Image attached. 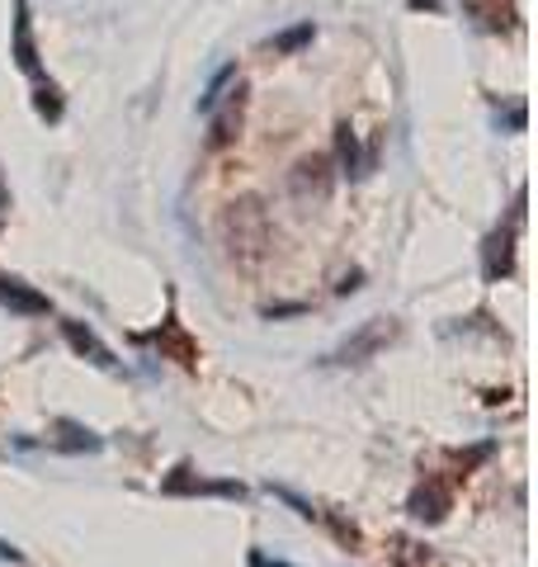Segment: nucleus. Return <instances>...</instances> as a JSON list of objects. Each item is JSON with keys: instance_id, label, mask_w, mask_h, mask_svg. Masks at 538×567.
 Returning a JSON list of instances; mask_svg holds the SVG:
<instances>
[{"instance_id": "obj_14", "label": "nucleus", "mask_w": 538, "mask_h": 567, "mask_svg": "<svg viewBox=\"0 0 538 567\" xmlns=\"http://www.w3.org/2000/svg\"><path fill=\"white\" fill-rule=\"evenodd\" d=\"M335 156H340V175H350V181L364 175V156H359V137H354L350 123L335 128Z\"/></svg>"}, {"instance_id": "obj_12", "label": "nucleus", "mask_w": 538, "mask_h": 567, "mask_svg": "<svg viewBox=\"0 0 538 567\" xmlns=\"http://www.w3.org/2000/svg\"><path fill=\"white\" fill-rule=\"evenodd\" d=\"M0 303L14 308V312H29V317H39V312L52 308V303H48V293L29 289V284H24V279H14V275H0Z\"/></svg>"}, {"instance_id": "obj_19", "label": "nucleus", "mask_w": 538, "mask_h": 567, "mask_svg": "<svg viewBox=\"0 0 538 567\" xmlns=\"http://www.w3.org/2000/svg\"><path fill=\"white\" fill-rule=\"evenodd\" d=\"M298 312H308V303H279V308H265L269 322H275V317H298Z\"/></svg>"}, {"instance_id": "obj_18", "label": "nucleus", "mask_w": 538, "mask_h": 567, "mask_svg": "<svg viewBox=\"0 0 538 567\" xmlns=\"http://www.w3.org/2000/svg\"><path fill=\"white\" fill-rule=\"evenodd\" d=\"M496 123H506L510 133H525V104H510L506 114H496Z\"/></svg>"}, {"instance_id": "obj_23", "label": "nucleus", "mask_w": 538, "mask_h": 567, "mask_svg": "<svg viewBox=\"0 0 538 567\" xmlns=\"http://www.w3.org/2000/svg\"><path fill=\"white\" fill-rule=\"evenodd\" d=\"M10 208V189H6V181H0V213Z\"/></svg>"}, {"instance_id": "obj_24", "label": "nucleus", "mask_w": 538, "mask_h": 567, "mask_svg": "<svg viewBox=\"0 0 538 567\" xmlns=\"http://www.w3.org/2000/svg\"><path fill=\"white\" fill-rule=\"evenodd\" d=\"M0 558H14V563H20V554H14V548H10V544H0Z\"/></svg>"}, {"instance_id": "obj_8", "label": "nucleus", "mask_w": 538, "mask_h": 567, "mask_svg": "<svg viewBox=\"0 0 538 567\" xmlns=\"http://www.w3.org/2000/svg\"><path fill=\"white\" fill-rule=\"evenodd\" d=\"M62 336H66V346L81 354V360H90L95 369H118V360H114V350L100 341L95 331H90L85 322H62Z\"/></svg>"}, {"instance_id": "obj_6", "label": "nucleus", "mask_w": 538, "mask_h": 567, "mask_svg": "<svg viewBox=\"0 0 538 567\" xmlns=\"http://www.w3.org/2000/svg\"><path fill=\"white\" fill-rule=\"evenodd\" d=\"M161 492L166 496H246L241 483H204V477H194L189 464H179L166 483H161Z\"/></svg>"}, {"instance_id": "obj_22", "label": "nucleus", "mask_w": 538, "mask_h": 567, "mask_svg": "<svg viewBox=\"0 0 538 567\" xmlns=\"http://www.w3.org/2000/svg\"><path fill=\"white\" fill-rule=\"evenodd\" d=\"M411 10H439V0H406Z\"/></svg>"}, {"instance_id": "obj_13", "label": "nucleus", "mask_w": 538, "mask_h": 567, "mask_svg": "<svg viewBox=\"0 0 538 567\" xmlns=\"http://www.w3.org/2000/svg\"><path fill=\"white\" fill-rule=\"evenodd\" d=\"M52 431H58V440H52L58 450H71V454H100L104 450V440L95 431H85L81 421H58Z\"/></svg>"}, {"instance_id": "obj_4", "label": "nucleus", "mask_w": 538, "mask_h": 567, "mask_svg": "<svg viewBox=\"0 0 538 567\" xmlns=\"http://www.w3.org/2000/svg\"><path fill=\"white\" fill-rule=\"evenodd\" d=\"M392 336H397V322H392V317H379V322L359 327V331L350 336V341L331 354V360H335V364H364L369 354H379V350L392 341Z\"/></svg>"}, {"instance_id": "obj_1", "label": "nucleus", "mask_w": 538, "mask_h": 567, "mask_svg": "<svg viewBox=\"0 0 538 567\" xmlns=\"http://www.w3.org/2000/svg\"><path fill=\"white\" fill-rule=\"evenodd\" d=\"M223 233H227V246H231V256L237 260H260L269 251V213L260 199H237L227 208V218H223Z\"/></svg>"}, {"instance_id": "obj_9", "label": "nucleus", "mask_w": 538, "mask_h": 567, "mask_svg": "<svg viewBox=\"0 0 538 567\" xmlns=\"http://www.w3.org/2000/svg\"><path fill=\"white\" fill-rule=\"evenodd\" d=\"M152 341L161 346V354H170V360H179L185 369L199 364V341H194V336H189L185 327H179L175 317H166V322H161V331L152 336Z\"/></svg>"}, {"instance_id": "obj_5", "label": "nucleus", "mask_w": 538, "mask_h": 567, "mask_svg": "<svg viewBox=\"0 0 538 567\" xmlns=\"http://www.w3.org/2000/svg\"><path fill=\"white\" fill-rule=\"evenodd\" d=\"M14 66L24 76L43 81V58H39V43H33V14H29V0H14Z\"/></svg>"}, {"instance_id": "obj_3", "label": "nucleus", "mask_w": 538, "mask_h": 567, "mask_svg": "<svg viewBox=\"0 0 538 567\" xmlns=\"http://www.w3.org/2000/svg\"><path fill=\"white\" fill-rule=\"evenodd\" d=\"M331 185H335V175H331L327 156H302V162L293 166V175H289V189H293L298 204H327Z\"/></svg>"}, {"instance_id": "obj_17", "label": "nucleus", "mask_w": 538, "mask_h": 567, "mask_svg": "<svg viewBox=\"0 0 538 567\" xmlns=\"http://www.w3.org/2000/svg\"><path fill=\"white\" fill-rule=\"evenodd\" d=\"M231 85H237V66H223L218 76L208 81V91L199 95V114H213V110H218V104L227 100V91H231Z\"/></svg>"}, {"instance_id": "obj_11", "label": "nucleus", "mask_w": 538, "mask_h": 567, "mask_svg": "<svg viewBox=\"0 0 538 567\" xmlns=\"http://www.w3.org/2000/svg\"><path fill=\"white\" fill-rule=\"evenodd\" d=\"M406 511H411V516H416V520H425V525L444 520V511H448V487H444V483H435V477H430V483H421L416 492H411Z\"/></svg>"}, {"instance_id": "obj_16", "label": "nucleus", "mask_w": 538, "mask_h": 567, "mask_svg": "<svg viewBox=\"0 0 538 567\" xmlns=\"http://www.w3.org/2000/svg\"><path fill=\"white\" fill-rule=\"evenodd\" d=\"M317 39V29H312V20H302V24H293V29H283V33H275V39L265 43V52H298V48H308Z\"/></svg>"}, {"instance_id": "obj_20", "label": "nucleus", "mask_w": 538, "mask_h": 567, "mask_svg": "<svg viewBox=\"0 0 538 567\" xmlns=\"http://www.w3.org/2000/svg\"><path fill=\"white\" fill-rule=\"evenodd\" d=\"M250 567H293V563H279V558H265V554H250Z\"/></svg>"}, {"instance_id": "obj_10", "label": "nucleus", "mask_w": 538, "mask_h": 567, "mask_svg": "<svg viewBox=\"0 0 538 567\" xmlns=\"http://www.w3.org/2000/svg\"><path fill=\"white\" fill-rule=\"evenodd\" d=\"M463 10H468L487 33H510L519 24L515 0H463Z\"/></svg>"}, {"instance_id": "obj_2", "label": "nucleus", "mask_w": 538, "mask_h": 567, "mask_svg": "<svg viewBox=\"0 0 538 567\" xmlns=\"http://www.w3.org/2000/svg\"><path fill=\"white\" fill-rule=\"evenodd\" d=\"M519 218H525V189L515 194L510 223L496 227V233L482 241V279H487V284H500V279L515 270V233H519Z\"/></svg>"}, {"instance_id": "obj_7", "label": "nucleus", "mask_w": 538, "mask_h": 567, "mask_svg": "<svg viewBox=\"0 0 538 567\" xmlns=\"http://www.w3.org/2000/svg\"><path fill=\"white\" fill-rule=\"evenodd\" d=\"M241 114H246V85L237 81L227 91V100L213 110V133H208V147H227L231 137H237V128H241Z\"/></svg>"}, {"instance_id": "obj_15", "label": "nucleus", "mask_w": 538, "mask_h": 567, "mask_svg": "<svg viewBox=\"0 0 538 567\" xmlns=\"http://www.w3.org/2000/svg\"><path fill=\"white\" fill-rule=\"evenodd\" d=\"M33 110H39L43 123H62L66 104H62V91L52 81H39V91H33Z\"/></svg>"}, {"instance_id": "obj_21", "label": "nucleus", "mask_w": 538, "mask_h": 567, "mask_svg": "<svg viewBox=\"0 0 538 567\" xmlns=\"http://www.w3.org/2000/svg\"><path fill=\"white\" fill-rule=\"evenodd\" d=\"M359 279H364V275H359V270H354V275H345V279H340V284H335V289H340V293H354V289H359Z\"/></svg>"}]
</instances>
